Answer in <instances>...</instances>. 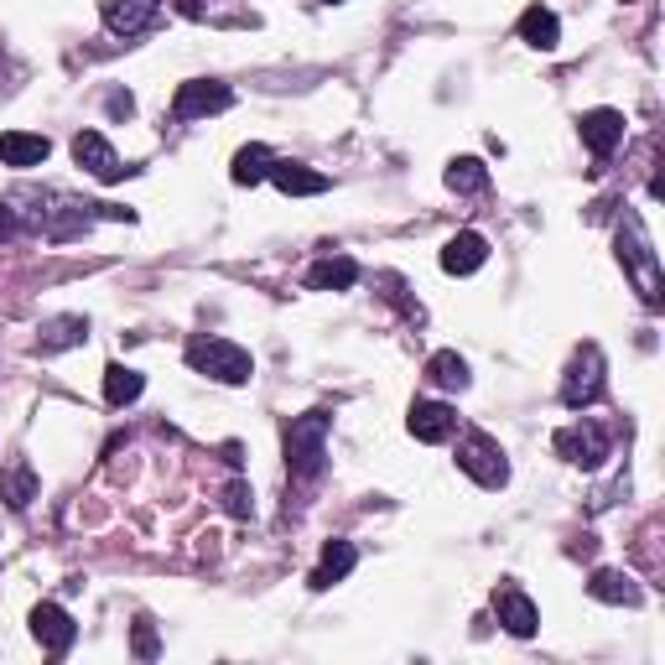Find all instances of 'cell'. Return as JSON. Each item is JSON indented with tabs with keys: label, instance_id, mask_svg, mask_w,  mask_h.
I'll return each instance as SVG.
<instances>
[{
	"label": "cell",
	"instance_id": "7a4b0ae2",
	"mask_svg": "<svg viewBox=\"0 0 665 665\" xmlns=\"http://www.w3.org/2000/svg\"><path fill=\"white\" fill-rule=\"evenodd\" d=\"M188 359H193V370H204V375L224 380V385H245V380H250V354H245L239 343L193 339L188 343Z\"/></svg>",
	"mask_w": 665,
	"mask_h": 665
},
{
	"label": "cell",
	"instance_id": "4fadbf2b",
	"mask_svg": "<svg viewBox=\"0 0 665 665\" xmlns=\"http://www.w3.org/2000/svg\"><path fill=\"white\" fill-rule=\"evenodd\" d=\"M582 141L593 146V156H609L624 141V115L619 110H593V115H582Z\"/></svg>",
	"mask_w": 665,
	"mask_h": 665
},
{
	"label": "cell",
	"instance_id": "5b68a950",
	"mask_svg": "<svg viewBox=\"0 0 665 665\" xmlns=\"http://www.w3.org/2000/svg\"><path fill=\"white\" fill-rule=\"evenodd\" d=\"M619 256H630L634 281H640V297H645V302H661V271H655V250H650L645 229H640L634 219H630V239L619 235Z\"/></svg>",
	"mask_w": 665,
	"mask_h": 665
},
{
	"label": "cell",
	"instance_id": "9c48e42d",
	"mask_svg": "<svg viewBox=\"0 0 665 665\" xmlns=\"http://www.w3.org/2000/svg\"><path fill=\"white\" fill-rule=\"evenodd\" d=\"M73 162L89 167L100 183H115L120 177V156L110 152V141H104L100 131H79V136H73Z\"/></svg>",
	"mask_w": 665,
	"mask_h": 665
},
{
	"label": "cell",
	"instance_id": "2e32d148",
	"mask_svg": "<svg viewBox=\"0 0 665 665\" xmlns=\"http://www.w3.org/2000/svg\"><path fill=\"white\" fill-rule=\"evenodd\" d=\"M0 499L17 505V510H27V505L37 499V474H32V463L27 458L6 463V474H0Z\"/></svg>",
	"mask_w": 665,
	"mask_h": 665
},
{
	"label": "cell",
	"instance_id": "6da1fadb",
	"mask_svg": "<svg viewBox=\"0 0 665 665\" xmlns=\"http://www.w3.org/2000/svg\"><path fill=\"white\" fill-rule=\"evenodd\" d=\"M287 458H291V474L297 478L323 474V458H328V416L323 411H312V416H302V422H291Z\"/></svg>",
	"mask_w": 665,
	"mask_h": 665
},
{
	"label": "cell",
	"instance_id": "3957f363",
	"mask_svg": "<svg viewBox=\"0 0 665 665\" xmlns=\"http://www.w3.org/2000/svg\"><path fill=\"white\" fill-rule=\"evenodd\" d=\"M458 468L463 474H474L484 489H499L505 478H510V463H505V453H499L495 437H484V432H474V437H463L458 447Z\"/></svg>",
	"mask_w": 665,
	"mask_h": 665
},
{
	"label": "cell",
	"instance_id": "484cf974",
	"mask_svg": "<svg viewBox=\"0 0 665 665\" xmlns=\"http://www.w3.org/2000/svg\"><path fill=\"white\" fill-rule=\"evenodd\" d=\"M84 333H89L84 318H52V323L42 328V349L52 354V349H69V343H84Z\"/></svg>",
	"mask_w": 665,
	"mask_h": 665
},
{
	"label": "cell",
	"instance_id": "603a6c76",
	"mask_svg": "<svg viewBox=\"0 0 665 665\" xmlns=\"http://www.w3.org/2000/svg\"><path fill=\"white\" fill-rule=\"evenodd\" d=\"M427 380L432 385H443V391H463V385H468V364H463L458 354H432Z\"/></svg>",
	"mask_w": 665,
	"mask_h": 665
},
{
	"label": "cell",
	"instance_id": "44dd1931",
	"mask_svg": "<svg viewBox=\"0 0 665 665\" xmlns=\"http://www.w3.org/2000/svg\"><path fill=\"white\" fill-rule=\"evenodd\" d=\"M349 567H354V547H349V541H333V547L323 551V567L312 572V588H333L339 578H349Z\"/></svg>",
	"mask_w": 665,
	"mask_h": 665
},
{
	"label": "cell",
	"instance_id": "e0dca14e",
	"mask_svg": "<svg viewBox=\"0 0 665 665\" xmlns=\"http://www.w3.org/2000/svg\"><path fill=\"white\" fill-rule=\"evenodd\" d=\"M104 21L115 32H141L156 21V0H104Z\"/></svg>",
	"mask_w": 665,
	"mask_h": 665
},
{
	"label": "cell",
	"instance_id": "8fae6325",
	"mask_svg": "<svg viewBox=\"0 0 665 665\" xmlns=\"http://www.w3.org/2000/svg\"><path fill=\"white\" fill-rule=\"evenodd\" d=\"M484 260H489V239L474 235V229H463V235L447 239V250H443V271H447V276H468V271H478Z\"/></svg>",
	"mask_w": 665,
	"mask_h": 665
},
{
	"label": "cell",
	"instance_id": "8992f818",
	"mask_svg": "<svg viewBox=\"0 0 665 665\" xmlns=\"http://www.w3.org/2000/svg\"><path fill=\"white\" fill-rule=\"evenodd\" d=\"M598 391H603V359H598V349L588 343V349L572 359V375H567V385H562V401L567 406H593Z\"/></svg>",
	"mask_w": 665,
	"mask_h": 665
},
{
	"label": "cell",
	"instance_id": "30bf717a",
	"mask_svg": "<svg viewBox=\"0 0 665 665\" xmlns=\"http://www.w3.org/2000/svg\"><path fill=\"white\" fill-rule=\"evenodd\" d=\"M495 614H499V624H505L510 634H520V640H530V634H536V624H541L536 603H530L520 588H499V593H495Z\"/></svg>",
	"mask_w": 665,
	"mask_h": 665
},
{
	"label": "cell",
	"instance_id": "83f0119b",
	"mask_svg": "<svg viewBox=\"0 0 665 665\" xmlns=\"http://www.w3.org/2000/svg\"><path fill=\"white\" fill-rule=\"evenodd\" d=\"M136 655H156V634H152V624H136Z\"/></svg>",
	"mask_w": 665,
	"mask_h": 665
},
{
	"label": "cell",
	"instance_id": "ba28073f",
	"mask_svg": "<svg viewBox=\"0 0 665 665\" xmlns=\"http://www.w3.org/2000/svg\"><path fill=\"white\" fill-rule=\"evenodd\" d=\"M32 630L37 640H42V650L48 655H69V645L79 640V624H73L58 603H37V614H32Z\"/></svg>",
	"mask_w": 665,
	"mask_h": 665
},
{
	"label": "cell",
	"instance_id": "277c9868",
	"mask_svg": "<svg viewBox=\"0 0 665 665\" xmlns=\"http://www.w3.org/2000/svg\"><path fill=\"white\" fill-rule=\"evenodd\" d=\"M551 447L562 453V458L582 463V468H598V463L609 458V432L598 427V422H582V427H567L551 437Z\"/></svg>",
	"mask_w": 665,
	"mask_h": 665
},
{
	"label": "cell",
	"instance_id": "7402d4cb",
	"mask_svg": "<svg viewBox=\"0 0 665 665\" xmlns=\"http://www.w3.org/2000/svg\"><path fill=\"white\" fill-rule=\"evenodd\" d=\"M359 281V266L354 260H323V266H318V271H312V287L318 291H349Z\"/></svg>",
	"mask_w": 665,
	"mask_h": 665
},
{
	"label": "cell",
	"instance_id": "ac0fdd59",
	"mask_svg": "<svg viewBox=\"0 0 665 665\" xmlns=\"http://www.w3.org/2000/svg\"><path fill=\"white\" fill-rule=\"evenodd\" d=\"M520 37H526L530 48L551 52V48H557V37H562V32H557V17H551L547 6H530L526 17H520Z\"/></svg>",
	"mask_w": 665,
	"mask_h": 665
},
{
	"label": "cell",
	"instance_id": "d6986e66",
	"mask_svg": "<svg viewBox=\"0 0 665 665\" xmlns=\"http://www.w3.org/2000/svg\"><path fill=\"white\" fill-rule=\"evenodd\" d=\"M141 391H146V380H141L136 370H125V364H110V370H104V395H110V406H131Z\"/></svg>",
	"mask_w": 665,
	"mask_h": 665
},
{
	"label": "cell",
	"instance_id": "5bb4252c",
	"mask_svg": "<svg viewBox=\"0 0 665 665\" xmlns=\"http://www.w3.org/2000/svg\"><path fill=\"white\" fill-rule=\"evenodd\" d=\"M271 177L276 188L287 193V198H312V193H328V177L323 172H308V167H297V162H271Z\"/></svg>",
	"mask_w": 665,
	"mask_h": 665
},
{
	"label": "cell",
	"instance_id": "ffe728a7",
	"mask_svg": "<svg viewBox=\"0 0 665 665\" xmlns=\"http://www.w3.org/2000/svg\"><path fill=\"white\" fill-rule=\"evenodd\" d=\"M588 593H593L598 603H640V588H634V578H624V572H598V578L588 582Z\"/></svg>",
	"mask_w": 665,
	"mask_h": 665
},
{
	"label": "cell",
	"instance_id": "4316f807",
	"mask_svg": "<svg viewBox=\"0 0 665 665\" xmlns=\"http://www.w3.org/2000/svg\"><path fill=\"white\" fill-rule=\"evenodd\" d=\"M224 510H229V515H250V484H229V489H224Z\"/></svg>",
	"mask_w": 665,
	"mask_h": 665
},
{
	"label": "cell",
	"instance_id": "52a82bcc",
	"mask_svg": "<svg viewBox=\"0 0 665 665\" xmlns=\"http://www.w3.org/2000/svg\"><path fill=\"white\" fill-rule=\"evenodd\" d=\"M458 432V411L443 406V401H416L411 406V437L416 443H447Z\"/></svg>",
	"mask_w": 665,
	"mask_h": 665
},
{
	"label": "cell",
	"instance_id": "d4e9b609",
	"mask_svg": "<svg viewBox=\"0 0 665 665\" xmlns=\"http://www.w3.org/2000/svg\"><path fill=\"white\" fill-rule=\"evenodd\" d=\"M266 172H271V152H266V146H245V152L235 156V183L239 188H256Z\"/></svg>",
	"mask_w": 665,
	"mask_h": 665
},
{
	"label": "cell",
	"instance_id": "7c38bea8",
	"mask_svg": "<svg viewBox=\"0 0 665 665\" xmlns=\"http://www.w3.org/2000/svg\"><path fill=\"white\" fill-rule=\"evenodd\" d=\"M229 104V89L224 84H183L177 89V104H172V115L177 120H198V115H214Z\"/></svg>",
	"mask_w": 665,
	"mask_h": 665
},
{
	"label": "cell",
	"instance_id": "9a60e30c",
	"mask_svg": "<svg viewBox=\"0 0 665 665\" xmlns=\"http://www.w3.org/2000/svg\"><path fill=\"white\" fill-rule=\"evenodd\" d=\"M48 136H27V131H6L0 136V162L6 167H42L48 162Z\"/></svg>",
	"mask_w": 665,
	"mask_h": 665
},
{
	"label": "cell",
	"instance_id": "cb8c5ba5",
	"mask_svg": "<svg viewBox=\"0 0 665 665\" xmlns=\"http://www.w3.org/2000/svg\"><path fill=\"white\" fill-rule=\"evenodd\" d=\"M447 188H453V193L489 188V167H484V162H474V156H463V162H453V167H447Z\"/></svg>",
	"mask_w": 665,
	"mask_h": 665
},
{
	"label": "cell",
	"instance_id": "f1b7e54d",
	"mask_svg": "<svg viewBox=\"0 0 665 665\" xmlns=\"http://www.w3.org/2000/svg\"><path fill=\"white\" fill-rule=\"evenodd\" d=\"M6 229H11V208L0 204V239H6Z\"/></svg>",
	"mask_w": 665,
	"mask_h": 665
}]
</instances>
